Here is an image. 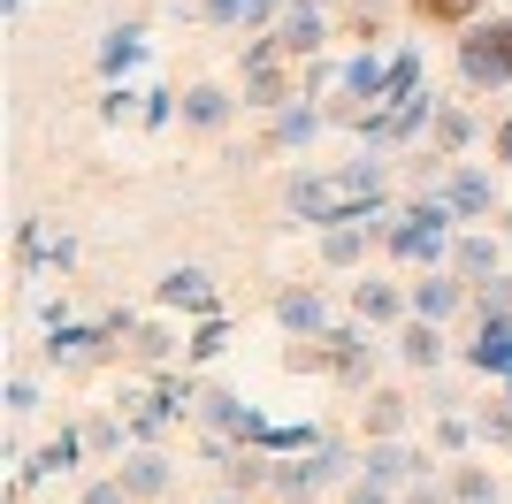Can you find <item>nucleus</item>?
Listing matches in <instances>:
<instances>
[{
	"mask_svg": "<svg viewBox=\"0 0 512 504\" xmlns=\"http://www.w3.org/2000/svg\"><path fill=\"white\" fill-rule=\"evenodd\" d=\"M383 84H390V69L375 62V54H352V62H344V92H360V100H383Z\"/></svg>",
	"mask_w": 512,
	"mask_h": 504,
	"instance_id": "6ab92c4d",
	"label": "nucleus"
},
{
	"mask_svg": "<svg viewBox=\"0 0 512 504\" xmlns=\"http://www.w3.org/2000/svg\"><path fill=\"white\" fill-rule=\"evenodd\" d=\"M390 252H398V260H413V268L444 260V252H451V199H444V191H436V199H421V207H406L398 222H390Z\"/></svg>",
	"mask_w": 512,
	"mask_h": 504,
	"instance_id": "f03ea898",
	"label": "nucleus"
},
{
	"mask_svg": "<svg viewBox=\"0 0 512 504\" xmlns=\"http://www.w3.org/2000/svg\"><path fill=\"white\" fill-rule=\"evenodd\" d=\"M474 375H512V314H482V336L467 344Z\"/></svg>",
	"mask_w": 512,
	"mask_h": 504,
	"instance_id": "39448f33",
	"label": "nucleus"
},
{
	"mask_svg": "<svg viewBox=\"0 0 512 504\" xmlns=\"http://www.w3.org/2000/svg\"><path fill=\"white\" fill-rule=\"evenodd\" d=\"M451 306H459V283H451V275H428V283H413V314H421V321H444Z\"/></svg>",
	"mask_w": 512,
	"mask_h": 504,
	"instance_id": "f3484780",
	"label": "nucleus"
},
{
	"mask_svg": "<svg viewBox=\"0 0 512 504\" xmlns=\"http://www.w3.org/2000/svg\"><path fill=\"white\" fill-rule=\"evenodd\" d=\"M383 207V168L360 161V168H337V176H299L291 184V214L314 222V230H337V222H367Z\"/></svg>",
	"mask_w": 512,
	"mask_h": 504,
	"instance_id": "f257e3e1",
	"label": "nucleus"
},
{
	"mask_svg": "<svg viewBox=\"0 0 512 504\" xmlns=\"http://www.w3.org/2000/svg\"><path fill=\"white\" fill-rule=\"evenodd\" d=\"M184 123L222 130V123H230V92H214V84H192V92H184Z\"/></svg>",
	"mask_w": 512,
	"mask_h": 504,
	"instance_id": "ddd939ff",
	"label": "nucleus"
},
{
	"mask_svg": "<svg viewBox=\"0 0 512 504\" xmlns=\"http://www.w3.org/2000/svg\"><path fill=\"white\" fill-rule=\"evenodd\" d=\"M85 504H130V489H123V482H92Z\"/></svg>",
	"mask_w": 512,
	"mask_h": 504,
	"instance_id": "72a5a7b5",
	"label": "nucleus"
},
{
	"mask_svg": "<svg viewBox=\"0 0 512 504\" xmlns=\"http://www.w3.org/2000/svg\"><path fill=\"white\" fill-rule=\"evenodd\" d=\"M482 314H512V275H490V283H482Z\"/></svg>",
	"mask_w": 512,
	"mask_h": 504,
	"instance_id": "2f4dec72",
	"label": "nucleus"
},
{
	"mask_svg": "<svg viewBox=\"0 0 512 504\" xmlns=\"http://www.w3.org/2000/svg\"><path fill=\"white\" fill-rule=\"evenodd\" d=\"M413 8H421V16H436V23H474V8H482V0H413Z\"/></svg>",
	"mask_w": 512,
	"mask_h": 504,
	"instance_id": "c85d7f7f",
	"label": "nucleus"
},
{
	"mask_svg": "<svg viewBox=\"0 0 512 504\" xmlns=\"http://www.w3.org/2000/svg\"><path fill=\"white\" fill-rule=\"evenodd\" d=\"M352 504H390V497H383V482H360V489H352Z\"/></svg>",
	"mask_w": 512,
	"mask_h": 504,
	"instance_id": "e433bc0d",
	"label": "nucleus"
},
{
	"mask_svg": "<svg viewBox=\"0 0 512 504\" xmlns=\"http://www.w3.org/2000/svg\"><path fill=\"white\" fill-rule=\"evenodd\" d=\"M276 321H283L291 336H321V329H329V314H321L314 291H283V298H276Z\"/></svg>",
	"mask_w": 512,
	"mask_h": 504,
	"instance_id": "1a4fd4ad",
	"label": "nucleus"
},
{
	"mask_svg": "<svg viewBox=\"0 0 512 504\" xmlns=\"http://www.w3.org/2000/svg\"><path fill=\"white\" fill-rule=\"evenodd\" d=\"M337 474H344V451H337V443H314L306 466H276V489H283V497H314V489L337 482Z\"/></svg>",
	"mask_w": 512,
	"mask_h": 504,
	"instance_id": "20e7f679",
	"label": "nucleus"
},
{
	"mask_svg": "<svg viewBox=\"0 0 512 504\" xmlns=\"http://www.w3.org/2000/svg\"><path fill=\"white\" fill-rule=\"evenodd\" d=\"M367 237H375V222H360V230H329V245H321V252H329V268H352V260L367 252Z\"/></svg>",
	"mask_w": 512,
	"mask_h": 504,
	"instance_id": "412c9836",
	"label": "nucleus"
},
{
	"mask_svg": "<svg viewBox=\"0 0 512 504\" xmlns=\"http://www.w3.org/2000/svg\"><path fill=\"white\" fill-rule=\"evenodd\" d=\"M314 130H321V115H314V107H283V115H276V146H306Z\"/></svg>",
	"mask_w": 512,
	"mask_h": 504,
	"instance_id": "4be33fe9",
	"label": "nucleus"
},
{
	"mask_svg": "<svg viewBox=\"0 0 512 504\" xmlns=\"http://www.w3.org/2000/svg\"><path fill=\"white\" fill-rule=\"evenodd\" d=\"M77 451H85V436H77V428H62V436L46 443L39 459L23 466V482H46V474H69V466H77Z\"/></svg>",
	"mask_w": 512,
	"mask_h": 504,
	"instance_id": "f8f14e48",
	"label": "nucleus"
},
{
	"mask_svg": "<svg viewBox=\"0 0 512 504\" xmlns=\"http://www.w3.org/2000/svg\"><path fill=\"white\" fill-rule=\"evenodd\" d=\"M16 8H23V0H8V16H16Z\"/></svg>",
	"mask_w": 512,
	"mask_h": 504,
	"instance_id": "ea45409f",
	"label": "nucleus"
},
{
	"mask_svg": "<svg viewBox=\"0 0 512 504\" xmlns=\"http://www.w3.org/2000/svg\"><path fill=\"white\" fill-rule=\"evenodd\" d=\"M31 405H39V390H31V382L16 375V382H8V413H31Z\"/></svg>",
	"mask_w": 512,
	"mask_h": 504,
	"instance_id": "f704fd0d",
	"label": "nucleus"
},
{
	"mask_svg": "<svg viewBox=\"0 0 512 504\" xmlns=\"http://www.w3.org/2000/svg\"><path fill=\"white\" fill-rule=\"evenodd\" d=\"M321 428H260V451H314Z\"/></svg>",
	"mask_w": 512,
	"mask_h": 504,
	"instance_id": "bb28decb",
	"label": "nucleus"
},
{
	"mask_svg": "<svg viewBox=\"0 0 512 504\" xmlns=\"http://www.w3.org/2000/svg\"><path fill=\"white\" fill-rule=\"evenodd\" d=\"M214 23H253V0H199Z\"/></svg>",
	"mask_w": 512,
	"mask_h": 504,
	"instance_id": "473e14b6",
	"label": "nucleus"
},
{
	"mask_svg": "<svg viewBox=\"0 0 512 504\" xmlns=\"http://www.w3.org/2000/svg\"><path fill=\"white\" fill-rule=\"evenodd\" d=\"M360 321H398V291H390V283H360Z\"/></svg>",
	"mask_w": 512,
	"mask_h": 504,
	"instance_id": "393cba45",
	"label": "nucleus"
},
{
	"mask_svg": "<svg viewBox=\"0 0 512 504\" xmlns=\"http://www.w3.org/2000/svg\"><path fill=\"white\" fill-rule=\"evenodd\" d=\"M482 436H490V443H512V413H482Z\"/></svg>",
	"mask_w": 512,
	"mask_h": 504,
	"instance_id": "c9c22d12",
	"label": "nucleus"
},
{
	"mask_svg": "<svg viewBox=\"0 0 512 504\" xmlns=\"http://www.w3.org/2000/svg\"><path fill=\"white\" fill-rule=\"evenodd\" d=\"M107 336H123V314H115V321H100V329H77V321H54V344H46V359H85V352H100Z\"/></svg>",
	"mask_w": 512,
	"mask_h": 504,
	"instance_id": "423d86ee",
	"label": "nucleus"
},
{
	"mask_svg": "<svg viewBox=\"0 0 512 504\" xmlns=\"http://www.w3.org/2000/svg\"><path fill=\"white\" fill-rule=\"evenodd\" d=\"M451 497H459V504H490V474H474V466H467V474L451 482Z\"/></svg>",
	"mask_w": 512,
	"mask_h": 504,
	"instance_id": "7c9ffc66",
	"label": "nucleus"
},
{
	"mask_svg": "<svg viewBox=\"0 0 512 504\" xmlns=\"http://www.w3.org/2000/svg\"><path fill=\"white\" fill-rule=\"evenodd\" d=\"M207 420H214V428H230V436H245V443H260V428H268V420H260L245 398H230V390H222V398H207Z\"/></svg>",
	"mask_w": 512,
	"mask_h": 504,
	"instance_id": "9b49d317",
	"label": "nucleus"
},
{
	"mask_svg": "<svg viewBox=\"0 0 512 504\" xmlns=\"http://www.w3.org/2000/svg\"><path fill=\"white\" fill-rule=\"evenodd\" d=\"M459 77L474 84V92H497V84H512V23H467V39H459Z\"/></svg>",
	"mask_w": 512,
	"mask_h": 504,
	"instance_id": "7ed1b4c3",
	"label": "nucleus"
},
{
	"mask_svg": "<svg viewBox=\"0 0 512 504\" xmlns=\"http://www.w3.org/2000/svg\"><path fill=\"white\" fill-rule=\"evenodd\" d=\"M398 352H406V367H436V359H444V336H436V321H413V329L398 336Z\"/></svg>",
	"mask_w": 512,
	"mask_h": 504,
	"instance_id": "aec40b11",
	"label": "nucleus"
},
{
	"mask_svg": "<svg viewBox=\"0 0 512 504\" xmlns=\"http://www.w3.org/2000/svg\"><path fill=\"white\" fill-rule=\"evenodd\" d=\"M222 344H230V329H222V321H199V336H192V359H214V352H222Z\"/></svg>",
	"mask_w": 512,
	"mask_h": 504,
	"instance_id": "c756f323",
	"label": "nucleus"
},
{
	"mask_svg": "<svg viewBox=\"0 0 512 504\" xmlns=\"http://www.w3.org/2000/svg\"><path fill=\"white\" fill-rule=\"evenodd\" d=\"M406 474L413 482L428 474V459H413L406 443H375V451H367V482H406Z\"/></svg>",
	"mask_w": 512,
	"mask_h": 504,
	"instance_id": "6e6552de",
	"label": "nucleus"
},
{
	"mask_svg": "<svg viewBox=\"0 0 512 504\" xmlns=\"http://www.w3.org/2000/svg\"><path fill=\"white\" fill-rule=\"evenodd\" d=\"M161 306H192V314H214V283L199 268H169L161 275Z\"/></svg>",
	"mask_w": 512,
	"mask_h": 504,
	"instance_id": "0eeeda50",
	"label": "nucleus"
},
{
	"mask_svg": "<svg viewBox=\"0 0 512 504\" xmlns=\"http://www.w3.org/2000/svg\"><path fill=\"white\" fill-rule=\"evenodd\" d=\"M497 161H512V115L497 123Z\"/></svg>",
	"mask_w": 512,
	"mask_h": 504,
	"instance_id": "4c0bfd02",
	"label": "nucleus"
},
{
	"mask_svg": "<svg viewBox=\"0 0 512 504\" xmlns=\"http://www.w3.org/2000/svg\"><path fill=\"white\" fill-rule=\"evenodd\" d=\"M406 504H444V497H436V489H428V482H421V489H413V497H406Z\"/></svg>",
	"mask_w": 512,
	"mask_h": 504,
	"instance_id": "58836bf2",
	"label": "nucleus"
},
{
	"mask_svg": "<svg viewBox=\"0 0 512 504\" xmlns=\"http://www.w3.org/2000/svg\"><path fill=\"white\" fill-rule=\"evenodd\" d=\"M138 54H146V31H138V23H123V31H107V46H100V69H107V77H123V69L138 62Z\"/></svg>",
	"mask_w": 512,
	"mask_h": 504,
	"instance_id": "dca6fc26",
	"label": "nucleus"
},
{
	"mask_svg": "<svg viewBox=\"0 0 512 504\" xmlns=\"http://www.w3.org/2000/svg\"><path fill=\"white\" fill-rule=\"evenodd\" d=\"M474 138V115H459V107H436V146H467Z\"/></svg>",
	"mask_w": 512,
	"mask_h": 504,
	"instance_id": "cd10ccee",
	"label": "nucleus"
},
{
	"mask_svg": "<svg viewBox=\"0 0 512 504\" xmlns=\"http://www.w3.org/2000/svg\"><path fill=\"white\" fill-rule=\"evenodd\" d=\"M413 92H421V54H398V62H390V84H383V100L398 107V100H413Z\"/></svg>",
	"mask_w": 512,
	"mask_h": 504,
	"instance_id": "5701e85b",
	"label": "nucleus"
},
{
	"mask_svg": "<svg viewBox=\"0 0 512 504\" xmlns=\"http://www.w3.org/2000/svg\"><path fill=\"white\" fill-rule=\"evenodd\" d=\"M444 199H451V214H490V176H474V168H459V176H451L444 184Z\"/></svg>",
	"mask_w": 512,
	"mask_h": 504,
	"instance_id": "4468645a",
	"label": "nucleus"
},
{
	"mask_svg": "<svg viewBox=\"0 0 512 504\" xmlns=\"http://www.w3.org/2000/svg\"><path fill=\"white\" fill-rule=\"evenodd\" d=\"M451 260H459V275H497V245H490V237H467V245H451Z\"/></svg>",
	"mask_w": 512,
	"mask_h": 504,
	"instance_id": "b1692460",
	"label": "nucleus"
},
{
	"mask_svg": "<svg viewBox=\"0 0 512 504\" xmlns=\"http://www.w3.org/2000/svg\"><path fill=\"white\" fill-rule=\"evenodd\" d=\"M367 428H375V436H398V428H406V398H367Z\"/></svg>",
	"mask_w": 512,
	"mask_h": 504,
	"instance_id": "a878e982",
	"label": "nucleus"
},
{
	"mask_svg": "<svg viewBox=\"0 0 512 504\" xmlns=\"http://www.w3.org/2000/svg\"><path fill=\"white\" fill-rule=\"evenodd\" d=\"M169 482H176V474H169L161 451H138V459L123 466V489H130V497H169Z\"/></svg>",
	"mask_w": 512,
	"mask_h": 504,
	"instance_id": "9d476101",
	"label": "nucleus"
},
{
	"mask_svg": "<svg viewBox=\"0 0 512 504\" xmlns=\"http://www.w3.org/2000/svg\"><path fill=\"white\" fill-rule=\"evenodd\" d=\"M329 344H337V352H329V367H337L344 382H367V336H360V329H337Z\"/></svg>",
	"mask_w": 512,
	"mask_h": 504,
	"instance_id": "a211bd4d",
	"label": "nucleus"
},
{
	"mask_svg": "<svg viewBox=\"0 0 512 504\" xmlns=\"http://www.w3.org/2000/svg\"><path fill=\"white\" fill-rule=\"evenodd\" d=\"M505 398H512V375H505Z\"/></svg>",
	"mask_w": 512,
	"mask_h": 504,
	"instance_id": "a19ab883",
	"label": "nucleus"
},
{
	"mask_svg": "<svg viewBox=\"0 0 512 504\" xmlns=\"http://www.w3.org/2000/svg\"><path fill=\"white\" fill-rule=\"evenodd\" d=\"M276 39H283V54H314V46H321V16H314V0H306V8H291V16L276 23Z\"/></svg>",
	"mask_w": 512,
	"mask_h": 504,
	"instance_id": "2eb2a0df",
	"label": "nucleus"
}]
</instances>
